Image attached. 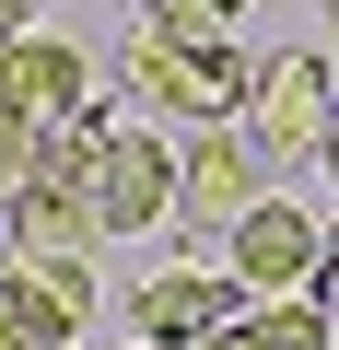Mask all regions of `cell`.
Here are the masks:
<instances>
[{"label": "cell", "instance_id": "1", "mask_svg": "<svg viewBox=\"0 0 339 350\" xmlns=\"http://www.w3.org/2000/svg\"><path fill=\"white\" fill-rule=\"evenodd\" d=\"M129 82H140V105H152V117L223 129V117H246V82H258V59L234 47V24H140V47H129Z\"/></svg>", "mask_w": 339, "mask_h": 350}, {"label": "cell", "instance_id": "2", "mask_svg": "<svg viewBox=\"0 0 339 350\" xmlns=\"http://www.w3.org/2000/svg\"><path fill=\"white\" fill-rule=\"evenodd\" d=\"M269 163H292V152H316L327 129H339V82H327V47H281V59H258V82H246V117H234Z\"/></svg>", "mask_w": 339, "mask_h": 350}, {"label": "cell", "instance_id": "3", "mask_svg": "<svg viewBox=\"0 0 339 350\" xmlns=\"http://www.w3.org/2000/svg\"><path fill=\"white\" fill-rule=\"evenodd\" d=\"M316 245H327V222H316L304 199H281V187H258V199L223 222V269H234L246 292H304V280H316Z\"/></svg>", "mask_w": 339, "mask_h": 350}, {"label": "cell", "instance_id": "4", "mask_svg": "<svg viewBox=\"0 0 339 350\" xmlns=\"http://www.w3.org/2000/svg\"><path fill=\"white\" fill-rule=\"evenodd\" d=\"M258 187H269V152H258L234 117H223V129H199V140L176 152V222H188V234H223Z\"/></svg>", "mask_w": 339, "mask_h": 350}, {"label": "cell", "instance_id": "5", "mask_svg": "<svg viewBox=\"0 0 339 350\" xmlns=\"http://www.w3.org/2000/svg\"><path fill=\"white\" fill-rule=\"evenodd\" d=\"M258 292L234 280V269H152L140 292H129V327L140 338H164V350H199L211 327H234Z\"/></svg>", "mask_w": 339, "mask_h": 350}, {"label": "cell", "instance_id": "6", "mask_svg": "<svg viewBox=\"0 0 339 350\" xmlns=\"http://www.w3.org/2000/svg\"><path fill=\"white\" fill-rule=\"evenodd\" d=\"M94 222L105 234H164V222H176V140L117 129L105 140V175H94Z\"/></svg>", "mask_w": 339, "mask_h": 350}, {"label": "cell", "instance_id": "7", "mask_svg": "<svg viewBox=\"0 0 339 350\" xmlns=\"http://www.w3.org/2000/svg\"><path fill=\"white\" fill-rule=\"evenodd\" d=\"M82 94H94V70H82V47H71V36H47V24L0 36V105H12L24 129H59Z\"/></svg>", "mask_w": 339, "mask_h": 350}, {"label": "cell", "instance_id": "8", "mask_svg": "<svg viewBox=\"0 0 339 350\" xmlns=\"http://www.w3.org/2000/svg\"><path fill=\"white\" fill-rule=\"evenodd\" d=\"M24 187H36V129H24L12 105H0V211H12Z\"/></svg>", "mask_w": 339, "mask_h": 350}, {"label": "cell", "instance_id": "9", "mask_svg": "<svg viewBox=\"0 0 339 350\" xmlns=\"http://www.w3.org/2000/svg\"><path fill=\"white\" fill-rule=\"evenodd\" d=\"M152 24H246V0H152Z\"/></svg>", "mask_w": 339, "mask_h": 350}, {"label": "cell", "instance_id": "10", "mask_svg": "<svg viewBox=\"0 0 339 350\" xmlns=\"http://www.w3.org/2000/svg\"><path fill=\"white\" fill-rule=\"evenodd\" d=\"M304 292H316V315H327V327H339V234H327V245H316V280H304Z\"/></svg>", "mask_w": 339, "mask_h": 350}, {"label": "cell", "instance_id": "11", "mask_svg": "<svg viewBox=\"0 0 339 350\" xmlns=\"http://www.w3.org/2000/svg\"><path fill=\"white\" fill-rule=\"evenodd\" d=\"M199 350H269V338H258V304H246V315H234V327H211V338H199Z\"/></svg>", "mask_w": 339, "mask_h": 350}, {"label": "cell", "instance_id": "12", "mask_svg": "<svg viewBox=\"0 0 339 350\" xmlns=\"http://www.w3.org/2000/svg\"><path fill=\"white\" fill-rule=\"evenodd\" d=\"M36 12H47V0H0V36H24V24H36Z\"/></svg>", "mask_w": 339, "mask_h": 350}, {"label": "cell", "instance_id": "13", "mask_svg": "<svg viewBox=\"0 0 339 350\" xmlns=\"http://www.w3.org/2000/svg\"><path fill=\"white\" fill-rule=\"evenodd\" d=\"M316 163H327V187H339V129H327V140H316Z\"/></svg>", "mask_w": 339, "mask_h": 350}, {"label": "cell", "instance_id": "14", "mask_svg": "<svg viewBox=\"0 0 339 350\" xmlns=\"http://www.w3.org/2000/svg\"><path fill=\"white\" fill-rule=\"evenodd\" d=\"M327 82H339V0H327Z\"/></svg>", "mask_w": 339, "mask_h": 350}, {"label": "cell", "instance_id": "15", "mask_svg": "<svg viewBox=\"0 0 339 350\" xmlns=\"http://www.w3.org/2000/svg\"><path fill=\"white\" fill-rule=\"evenodd\" d=\"M129 350H164V338H129Z\"/></svg>", "mask_w": 339, "mask_h": 350}, {"label": "cell", "instance_id": "16", "mask_svg": "<svg viewBox=\"0 0 339 350\" xmlns=\"http://www.w3.org/2000/svg\"><path fill=\"white\" fill-rule=\"evenodd\" d=\"M327 350H339V327H327Z\"/></svg>", "mask_w": 339, "mask_h": 350}]
</instances>
